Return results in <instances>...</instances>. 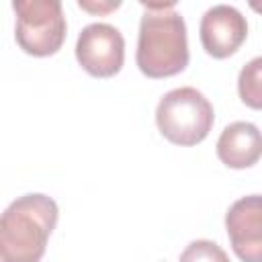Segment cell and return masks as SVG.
<instances>
[{"label": "cell", "instance_id": "1", "mask_svg": "<svg viewBox=\"0 0 262 262\" xmlns=\"http://www.w3.org/2000/svg\"><path fill=\"white\" fill-rule=\"evenodd\" d=\"M145 12L139 23L135 61L147 78H168L188 66L186 23L174 2H141Z\"/></svg>", "mask_w": 262, "mask_h": 262}, {"label": "cell", "instance_id": "8", "mask_svg": "<svg viewBox=\"0 0 262 262\" xmlns=\"http://www.w3.org/2000/svg\"><path fill=\"white\" fill-rule=\"evenodd\" d=\"M217 158L235 170L254 166L262 158V131L248 121L227 125L217 139Z\"/></svg>", "mask_w": 262, "mask_h": 262}, {"label": "cell", "instance_id": "4", "mask_svg": "<svg viewBox=\"0 0 262 262\" xmlns=\"http://www.w3.org/2000/svg\"><path fill=\"white\" fill-rule=\"evenodd\" d=\"M14 37L18 47L35 57L53 55L66 41V16L59 0H18Z\"/></svg>", "mask_w": 262, "mask_h": 262}, {"label": "cell", "instance_id": "12", "mask_svg": "<svg viewBox=\"0 0 262 262\" xmlns=\"http://www.w3.org/2000/svg\"><path fill=\"white\" fill-rule=\"evenodd\" d=\"M250 6H252L254 10H258V12H262V2H250Z\"/></svg>", "mask_w": 262, "mask_h": 262}, {"label": "cell", "instance_id": "3", "mask_svg": "<svg viewBox=\"0 0 262 262\" xmlns=\"http://www.w3.org/2000/svg\"><path fill=\"white\" fill-rule=\"evenodd\" d=\"M213 121V104L201 90L192 86L166 92L156 108V123L160 133L176 145L201 143L209 135Z\"/></svg>", "mask_w": 262, "mask_h": 262}, {"label": "cell", "instance_id": "6", "mask_svg": "<svg viewBox=\"0 0 262 262\" xmlns=\"http://www.w3.org/2000/svg\"><path fill=\"white\" fill-rule=\"evenodd\" d=\"M225 229L239 260L262 262V194L237 199L225 213Z\"/></svg>", "mask_w": 262, "mask_h": 262}, {"label": "cell", "instance_id": "11", "mask_svg": "<svg viewBox=\"0 0 262 262\" xmlns=\"http://www.w3.org/2000/svg\"><path fill=\"white\" fill-rule=\"evenodd\" d=\"M80 6H82V8H88V10H111V8H117V6H119V2L108 4V6H100V4H98V6H90L88 2H82V0H80Z\"/></svg>", "mask_w": 262, "mask_h": 262}, {"label": "cell", "instance_id": "9", "mask_svg": "<svg viewBox=\"0 0 262 262\" xmlns=\"http://www.w3.org/2000/svg\"><path fill=\"white\" fill-rule=\"evenodd\" d=\"M237 92L244 104L262 111V55L250 59L237 76Z\"/></svg>", "mask_w": 262, "mask_h": 262}, {"label": "cell", "instance_id": "2", "mask_svg": "<svg viewBox=\"0 0 262 262\" xmlns=\"http://www.w3.org/2000/svg\"><path fill=\"white\" fill-rule=\"evenodd\" d=\"M57 215L55 201L41 192L23 194L12 201L0 217L2 262H39L55 229Z\"/></svg>", "mask_w": 262, "mask_h": 262}, {"label": "cell", "instance_id": "7", "mask_svg": "<svg viewBox=\"0 0 262 262\" xmlns=\"http://www.w3.org/2000/svg\"><path fill=\"white\" fill-rule=\"evenodd\" d=\"M199 33L205 51L217 59H223L242 47L248 37V23L235 6L215 4L203 14Z\"/></svg>", "mask_w": 262, "mask_h": 262}, {"label": "cell", "instance_id": "10", "mask_svg": "<svg viewBox=\"0 0 262 262\" xmlns=\"http://www.w3.org/2000/svg\"><path fill=\"white\" fill-rule=\"evenodd\" d=\"M178 262H231L225 250L211 239H194L180 254Z\"/></svg>", "mask_w": 262, "mask_h": 262}, {"label": "cell", "instance_id": "5", "mask_svg": "<svg viewBox=\"0 0 262 262\" xmlns=\"http://www.w3.org/2000/svg\"><path fill=\"white\" fill-rule=\"evenodd\" d=\"M78 63L94 78L115 76L125 61V39L108 23H92L82 29L76 41Z\"/></svg>", "mask_w": 262, "mask_h": 262}]
</instances>
